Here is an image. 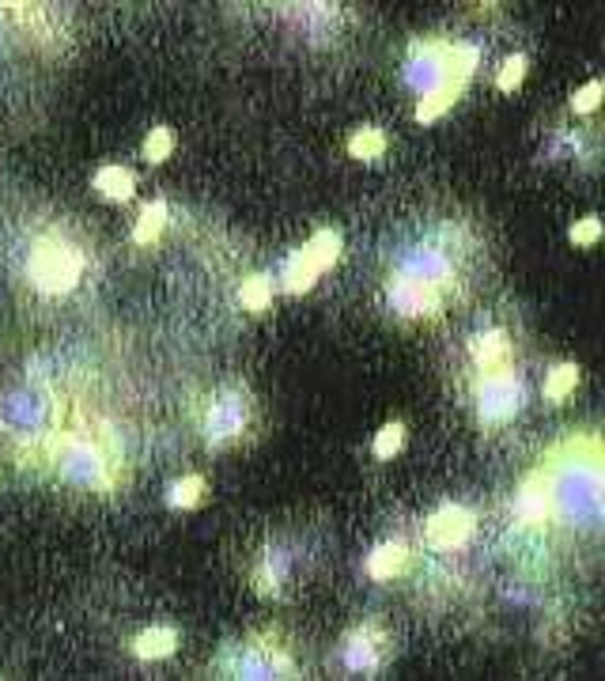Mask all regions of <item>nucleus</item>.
I'll return each mask as SVG.
<instances>
[{"mask_svg": "<svg viewBox=\"0 0 605 681\" xmlns=\"http://www.w3.org/2000/svg\"><path fill=\"white\" fill-rule=\"evenodd\" d=\"M469 352H473L477 367L481 372H495V367H507L511 364V341L507 330H484L469 341Z\"/></svg>", "mask_w": 605, "mask_h": 681, "instance_id": "obj_20", "label": "nucleus"}, {"mask_svg": "<svg viewBox=\"0 0 605 681\" xmlns=\"http://www.w3.org/2000/svg\"><path fill=\"white\" fill-rule=\"evenodd\" d=\"M54 462H57V477H61L65 485H72V489L114 492L117 458L95 432H88V428H72V432L57 435Z\"/></svg>", "mask_w": 605, "mask_h": 681, "instance_id": "obj_5", "label": "nucleus"}, {"mask_svg": "<svg viewBox=\"0 0 605 681\" xmlns=\"http://www.w3.org/2000/svg\"><path fill=\"white\" fill-rule=\"evenodd\" d=\"M322 276V269L315 265V258L307 254V247H296L281 265V288L288 296H302V292L315 288V281Z\"/></svg>", "mask_w": 605, "mask_h": 681, "instance_id": "obj_19", "label": "nucleus"}, {"mask_svg": "<svg viewBox=\"0 0 605 681\" xmlns=\"http://www.w3.org/2000/svg\"><path fill=\"white\" fill-rule=\"evenodd\" d=\"M526 69H529V57L526 54H511L507 61L500 65V72H495V91H503V95L518 91L523 88V80H526Z\"/></svg>", "mask_w": 605, "mask_h": 681, "instance_id": "obj_29", "label": "nucleus"}, {"mask_svg": "<svg viewBox=\"0 0 605 681\" xmlns=\"http://www.w3.org/2000/svg\"><path fill=\"white\" fill-rule=\"evenodd\" d=\"M174 129H167V125H156V129H148L145 145H140V156L148 159V163H167V159L174 156Z\"/></svg>", "mask_w": 605, "mask_h": 681, "instance_id": "obj_28", "label": "nucleus"}, {"mask_svg": "<svg viewBox=\"0 0 605 681\" xmlns=\"http://www.w3.org/2000/svg\"><path fill=\"white\" fill-rule=\"evenodd\" d=\"M57 394L42 375H20L0 386V435L20 454L54 451L57 443Z\"/></svg>", "mask_w": 605, "mask_h": 681, "instance_id": "obj_3", "label": "nucleus"}, {"mask_svg": "<svg viewBox=\"0 0 605 681\" xmlns=\"http://www.w3.org/2000/svg\"><path fill=\"white\" fill-rule=\"evenodd\" d=\"M27 281L38 296H49V299L72 296L83 281V250L57 231L38 235L27 254Z\"/></svg>", "mask_w": 605, "mask_h": 681, "instance_id": "obj_6", "label": "nucleus"}, {"mask_svg": "<svg viewBox=\"0 0 605 681\" xmlns=\"http://www.w3.org/2000/svg\"><path fill=\"white\" fill-rule=\"evenodd\" d=\"M409 565H413V553H409L406 542H383V545H375V549L367 553L364 571L372 579H378V583H390V579L406 576Z\"/></svg>", "mask_w": 605, "mask_h": 681, "instance_id": "obj_16", "label": "nucleus"}, {"mask_svg": "<svg viewBox=\"0 0 605 681\" xmlns=\"http://www.w3.org/2000/svg\"><path fill=\"white\" fill-rule=\"evenodd\" d=\"M477 530V515L469 508H461V503H443L440 511H432L424 523V542L432 545V549L447 553V549H458V545H466L469 537H473Z\"/></svg>", "mask_w": 605, "mask_h": 681, "instance_id": "obj_12", "label": "nucleus"}, {"mask_svg": "<svg viewBox=\"0 0 605 681\" xmlns=\"http://www.w3.org/2000/svg\"><path fill=\"white\" fill-rule=\"evenodd\" d=\"M216 678H242V681H269V678H302V667L284 636L276 628H262L242 640H231L213 659Z\"/></svg>", "mask_w": 605, "mask_h": 681, "instance_id": "obj_4", "label": "nucleus"}, {"mask_svg": "<svg viewBox=\"0 0 605 681\" xmlns=\"http://www.w3.org/2000/svg\"><path fill=\"white\" fill-rule=\"evenodd\" d=\"M239 303L247 310H254V315L269 310V303H273V276H265V273L247 276V281H242V288H239Z\"/></svg>", "mask_w": 605, "mask_h": 681, "instance_id": "obj_26", "label": "nucleus"}, {"mask_svg": "<svg viewBox=\"0 0 605 681\" xmlns=\"http://www.w3.org/2000/svg\"><path fill=\"white\" fill-rule=\"evenodd\" d=\"M602 95H605V83H602V80L583 83V88H579L575 95L568 99V111H571V114H591V111H598Z\"/></svg>", "mask_w": 605, "mask_h": 681, "instance_id": "obj_31", "label": "nucleus"}, {"mask_svg": "<svg viewBox=\"0 0 605 681\" xmlns=\"http://www.w3.org/2000/svg\"><path fill=\"white\" fill-rule=\"evenodd\" d=\"M349 156L359 163H378L386 156V133L378 125H364L349 137Z\"/></svg>", "mask_w": 605, "mask_h": 681, "instance_id": "obj_24", "label": "nucleus"}, {"mask_svg": "<svg viewBox=\"0 0 605 681\" xmlns=\"http://www.w3.org/2000/svg\"><path fill=\"white\" fill-rule=\"evenodd\" d=\"M545 485H549V508L568 530L594 534L602 526V447L598 435H586V451L564 454L560 462L541 466Z\"/></svg>", "mask_w": 605, "mask_h": 681, "instance_id": "obj_2", "label": "nucleus"}, {"mask_svg": "<svg viewBox=\"0 0 605 681\" xmlns=\"http://www.w3.org/2000/svg\"><path fill=\"white\" fill-rule=\"evenodd\" d=\"M179 628L174 625H151V628H140L137 636L129 640V655L140 662H159L167 659V655L179 651Z\"/></svg>", "mask_w": 605, "mask_h": 681, "instance_id": "obj_17", "label": "nucleus"}, {"mask_svg": "<svg viewBox=\"0 0 605 681\" xmlns=\"http://www.w3.org/2000/svg\"><path fill=\"white\" fill-rule=\"evenodd\" d=\"M302 247H307V254L315 258V265L326 273V269H333V265H338L341 247H344V235L338 231V227H318V231L310 235V239L302 242Z\"/></svg>", "mask_w": 605, "mask_h": 681, "instance_id": "obj_23", "label": "nucleus"}, {"mask_svg": "<svg viewBox=\"0 0 605 681\" xmlns=\"http://www.w3.org/2000/svg\"><path fill=\"white\" fill-rule=\"evenodd\" d=\"M526 406V378L515 364L495 367V372H481L473 383V409H477V424L484 432L511 424Z\"/></svg>", "mask_w": 605, "mask_h": 681, "instance_id": "obj_9", "label": "nucleus"}, {"mask_svg": "<svg viewBox=\"0 0 605 681\" xmlns=\"http://www.w3.org/2000/svg\"><path fill=\"white\" fill-rule=\"evenodd\" d=\"M390 659H393V633L378 617H367L341 636L333 667L341 670V678H383Z\"/></svg>", "mask_w": 605, "mask_h": 681, "instance_id": "obj_8", "label": "nucleus"}, {"mask_svg": "<svg viewBox=\"0 0 605 681\" xmlns=\"http://www.w3.org/2000/svg\"><path fill=\"white\" fill-rule=\"evenodd\" d=\"M205 489H208L205 474H182L179 481L167 485L163 500H167V508L171 511H193L201 500H205Z\"/></svg>", "mask_w": 605, "mask_h": 681, "instance_id": "obj_21", "label": "nucleus"}, {"mask_svg": "<svg viewBox=\"0 0 605 681\" xmlns=\"http://www.w3.org/2000/svg\"><path fill=\"white\" fill-rule=\"evenodd\" d=\"M254 428V394L242 383H224L208 394L201 409V443L205 451H227Z\"/></svg>", "mask_w": 605, "mask_h": 681, "instance_id": "obj_7", "label": "nucleus"}, {"mask_svg": "<svg viewBox=\"0 0 605 681\" xmlns=\"http://www.w3.org/2000/svg\"><path fill=\"white\" fill-rule=\"evenodd\" d=\"M167 201H148L145 208H140V216H137V224H133V242L137 247H156L159 242V235H163V227H167Z\"/></svg>", "mask_w": 605, "mask_h": 681, "instance_id": "obj_22", "label": "nucleus"}, {"mask_svg": "<svg viewBox=\"0 0 605 681\" xmlns=\"http://www.w3.org/2000/svg\"><path fill=\"white\" fill-rule=\"evenodd\" d=\"M299 560H302L299 542H292V537H273V542H265V549L258 553L250 583H254V591L262 594V599H284L288 587L299 579Z\"/></svg>", "mask_w": 605, "mask_h": 681, "instance_id": "obj_11", "label": "nucleus"}, {"mask_svg": "<svg viewBox=\"0 0 605 681\" xmlns=\"http://www.w3.org/2000/svg\"><path fill=\"white\" fill-rule=\"evenodd\" d=\"M575 386H579V367L575 364H557L549 375H545V401L560 406V401H568L571 394H575Z\"/></svg>", "mask_w": 605, "mask_h": 681, "instance_id": "obj_25", "label": "nucleus"}, {"mask_svg": "<svg viewBox=\"0 0 605 681\" xmlns=\"http://www.w3.org/2000/svg\"><path fill=\"white\" fill-rule=\"evenodd\" d=\"M598 239H602V220L594 213L568 227V242H571V247H579V250H591Z\"/></svg>", "mask_w": 605, "mask_h": 681, "instance_id": "obj_30", "label": "nucleus"}, {"mask_svg": "<svg viewBox=\"0 0 605 681\" xmlns=\"http://www.w3.org/2000/svg\"><path fill=\"white\" fill-rule=\"evenodd\" d=\"M393 276L427 284V288H435V292H447L454 288L458 262H454L450 247H443V242H435V239H424V242H413V247L398 250V258H393Z\"/></svg>", "mask_w": 605, "mask_h": 681, "instance_id": "obj_10", "label": "nucleus"}, {"mask_svg": "<svg viewBox=\"0 0 605 681\" xmlns=\"http://www.w3.org/2000/svg\"><path fill=\"white\" fill-rule=\"evenodd\" d=\"M401 447H406V424H401V420H386V424L375 432V443H372L375 458L390 462L393 454H401Z\"/></svg>", "mask_w": 605, "mask_h": 681, "instance_id": "obj_27", "label": "nucleus"}, {"mask_svg": "<svg viewBox=\"0 0 605 681\" xmlns=\"http://www.w3.org/2000/svg\"><path fill=\"white\" fill-rule=\"evenodd\" d=\"M91 190H95L103 201L122 205V201H129L133 193H137V174L122 163H103L95 174H91Z\"/></svg>", "mask_w": 605, "mask_h": 681, "instance_id": "obj_18", "label": "nucleus"}, {"mask_svg": "<svg viewBox=\"0 0 605 681\" xmlns=\"http://www.w3.org/2000/svg\"><path fill=\"white\" fill-rule=\"evenodd\" d=\"M284 15L315 42H326L338 35V20H341L338 4H284Z\"/></svg>", "mask_w": 605, "mask_h": 681, "instance_id": "obj_15", "label": "nucleus"}, {"mask_svg": "<svg viewBox=\"0 0 605 681\" xmlns=\"http://www.w3.org/2000/svg\"><path fill=\"white\" fill-rule=\"evenodd\" d=\"M515 515H518V523H523V526H545V523H549L552 508H549V485H545L541 466H537L534 474H529L526 481L518 485Z\"/></svg>", "mask_w": 605, "mask_h": 681, "instance_id": "obj_14", "label": "nucleus"}, {"mask_svg": "<svg viewBox=\"0 0 605 681\" xmlns=\"http://www.w3.org/2000/svg\"><path fill=\"white\" fill-rule=\"evenodd\" d=\"M386 303H390V310L398 318H435L443 310V292L390 273V281H386Z\"/></svg>", "mask_w": 605, "mask_h": 681, "instance_id": "obj_13", "label": "nucleus"}, {"mask_svg": "<svg viewBox=\"0 0 605 681\" xmlns=\"http://www.w3.org/2000/svg\"><path fill=\"white\" fill-rule=\"evenodd\" d=\"M481 61L477 46L466 42H450V38H413L406 54V83L409 91L420 99L413 117L420 125L440 122L461 99L466 83L473 80V69Z\"/></svg>", "mask_w": 605, "mask_h": 681, "instance_id": "obj_1", "label": "nucleus"}]
</instances>
